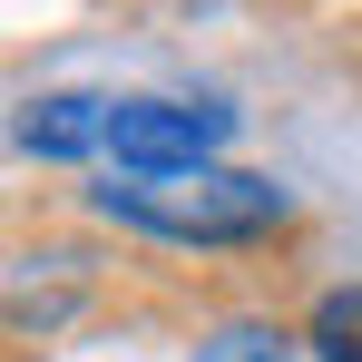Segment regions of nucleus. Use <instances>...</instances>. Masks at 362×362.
<instances>
[{
	"mask_svg": "<svg viewBox=\"0 0 362 362\" xmlns=\"http://www.w3.org/2000/svg\"><path fill=\"white\" fill-rule=\"evenodd\" d=\"M88 216L177 255H255L303 226V196L264 167H196V177H98Z\"/></svg>",
	"mask_w": 362,
	"mask_h": 362,
	"instance_id": "f257e3e1",
	"label": "nucleus"
},
{
	"mask_svg": "<svg viewBox=\"0 0 362 362\" xmlns=\"http://www.w3.org/2000/svg\"><path fill=\"white\" fill-rule=\"evenodd\" d=\"M235 147V108L226 98H167V88H127L108 118V167L118 177H196L226 167Z\"/></svg>",
	"mask_w": 362,
	"mask_h": 362,
	"instance_id": "f03ea898",
	"label": "nucleus"
},
{
	"mask_svg": "<svg viewBox=\"0 0 362 362\" xmlns=\"http://www.w3.org/2000/svg\"><path fill=\"white\" fill-rule=\"evenodd\" d=\"M108 118H118V88H30L10 147L40 167H78V157H108Z\"/></svg>",
	"mask_w": 362,
	"mask_h": 362,
	"instance_id": "7ed1b4c3",
	"label": "nucleus"
},
{
	"mask_svg": "<svg viewBox=\"0 0 362 362\" xmlns=\"http://www.w3.org/2000/svg\"><path fill=\"white\" fill-rule=\"evenodd\" d=\"M186 362H303V333H294V323H274V313H226V323L196 333V353H186Z\"/></svg>",
	"mask_w": 362,
	"mask_h": 362,
	"instance_id": "20e7f679",
	"label": "nucleus"
},
{
	"mask_svg": "<svg viewBox=\"0 0 362 362\" xmlns=\"http://www.w3.org/2000/svg\"><path fill=\"white\" fill-rule=\"evenodd\" d=\"M294 333H303L313 362H362V274H353V284H323V294L303 303Z\"/></svg>",
	"mask_w": 362,
	"mask_h": 362,
	"instance_id": "39448f33",
	"label": "nucleus"
}]
</instances>
